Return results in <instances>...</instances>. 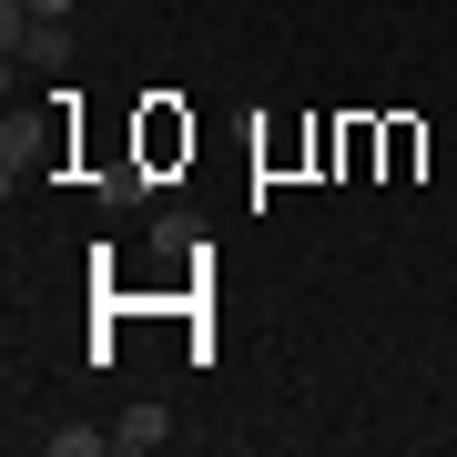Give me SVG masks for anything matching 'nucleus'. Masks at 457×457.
<instances>
[{
  "mask_svg": "<svg viewBox=\"0 0 457 457\" xmlns=\"http://www.w3.org/2000/svg\"><path fill=\"white\" fill-rule=\"evenodd\" d=\"M163 437H173V407H163V396H132V407L112 417V447H122V457H153Z\"/></svg>",
  "mask_w": 457,
  "mask_h": 457,
  "instance_id": "nucleus-1",
  "label": "nucleus"
},
{
  "mask_svg": "<svg viewBox=\"0 0 457 457\" xmlns=\"http://www.w3.org/2000/svg\"><path fill=\"white\" fill-rule=\"evenodd\" d=\"M71 51H82L71 21H31V62H41V71H71Z\"/></svg>",
  "mask_w": 457,
  "mask_h": 457,
  "instance_id": "nucleus-2",
  "label": "nucleus"
},
{
  "mask_svg": "<svg viewBox=\"0 0 457 457\" xmlns=\"http://www.w3.org/2000/svg\"><path fill=\"white\" fill-rule=\"evenodd\" d=\"M41 447H51V457H102L112 427H41Z\"/></svg>",
  "mask_w": 457,
  "mask_h": 457,
  "instance_id": "nucleus-3",
  "label": "nucleus"
},
{
  "mask_svg": "<svg viewBox=\"0 0 457 457\" xmlns=\"http://www.w3.org/2000/svg\"><path fill=\"white\" fill-rule=\"evenodd\" d=\"M21 11H41V21H62V11H71V0H21Z\"/></svg>",
  "mask_w": 457,
  "mask_h": 457,
  "instance_id": "nucleus-4",
  "label": "nucleus"
}]
</instances>
